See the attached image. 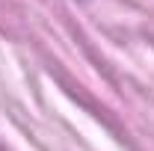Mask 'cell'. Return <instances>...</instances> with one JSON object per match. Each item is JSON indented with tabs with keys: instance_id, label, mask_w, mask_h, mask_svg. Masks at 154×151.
<instances>
[{
	"instance_id": "6da1fadb",
	"label": "cell",
	"mask_w": 154,
	"mask_h": 151,
	"mask_svg": "<svg viewBox=\"0 0 154 151\" xmlns=\"http://www.w3.org/2000/svg\"><path fill=\"white\" fill-rule=\"evenodd\" d=\"M0 151H6V148H3V145H0Z\"/></svg>"
}]
</instances>
